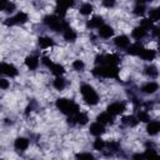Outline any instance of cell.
I'll use <instances>...</instances> for the list:
<instances>
[{"instance_id":"cell-38","label":"cell","mask_w":160,"mask_h":160,"mask_svg":"<svg viewBox=\"0 0 160 160\" xmlns=\"http://www.w3.org/2000/svg\"><path fill=\"white\" fill-rule=\"evenodd\" d=\"M41 62H42V64H44V65H45L48 69H50V68H51V65L54 64V62H52V61H51V60H50L48 56H42V59H41Z\"/></svg>"},{"instance_id":"cell-19","label":"cell","mask_w":160,"mask_h":160,"mask_svg":"<svg viewBox=\"0 0 160 160\" xmlns=\"http://www.w3.org/2000/svg\"><path fill=\"white\" fill-rule=\"evenodd\" d=\"M104 24V20L101 16H92L89 21H88V26L90 29H99L101 25Z\"/></svg>"},{"instance_id":"cell-46","label":"cell","mask_w":160,"mask_h":160,"mask_svg":"<svg viewBox=\"0 0 160 160\" xmlns=\"http://www.w3.org/2000/svg\"><path fill=\"white\" fill-rule=\"evenodd\" d=\"M0 160H4V159H0Z\"/></svg>"},{"instance_id":"cell-45","label":"cell","mask_w":160,"mask_h":160,"mask_svg":"<svg viewBox=\"0 0 160 160\" xmlns=\"http://www.w3.org/2000/svg\"><path fill=\"white\" fill-rule=\"evenodd\" d=\"M152 160H159V155H158V156H156V158H154V159H152Z\"/></svg>"},{"instance_id":"cell-27","label":"cell","mask_w":160,"mask_h":160,"mask_svg":"<svg viewBox=\"0 0 160 160\" xmlns=\"http://www.w3.org/2000/svg\"><path fill=\"white\" fill-rule=\"evenodd\" d=\"M92 146H94L95 150H99V151H100V150H104V149L106 148V142H105V140H102L101 138H98V139L94 140Z\"/></svg>"},{"instance_id":"cell-7","label":"cell","mask_w":160,"mask_h":160,"mask_svg":"<svg viewBox=\"0 0 160 160\" xmlns=\"http://www.w3.org/2000/svg\"><path fill=\"white\" fill-rule=\"evenodd\" d=\"M114 44L118 49H128V46L130 45V40L126 35H119L114 39Z\"/></svg>"},{"instance_id":"cell-25","label":"cell","mask_w":160,"mask_h":160,"mask_svg":"<svg viewBox=\"0 0 160 160\" xmlns=\"http://www.w3.org/2000/svg\"><path fill=\"white\" fill-rule=\"evenodd\" d=\"M50 70H51V72H52L54 75H56V78H58V76H61V75L65 72L64 66L60 65V64H52L51 68H50Z\"/></svg>"},{"instance_id":"cell-18","label":"cell","mask_w":160,"mask_h":160,"mask_svg":"<svg viewBox=\"0 0 160 160\" xmlns=\"http://www.w3.org/2000/svg\"><path fill=\"white\" fill-rule=\"evenodd\" d=\"M142 49H144V46L140 42H135V44H130L126 50H128V54H130V55H140Z\"/></svg>"},{"instance_id":"cell-33","label":"cell","mask_w":160,"mask_h":160,"mask_svg":"<svg viewBox=\"0 0 160 160\" xmlns=\"http://www.w3.org/2000/svg\"><path fill=\"white\" fill-rule=\"evenodd\" d=\"M142 155H144V159H145V160H152L154 158L158 156V152H156V150H154V149H148Z\"/></svg>"},{"instance_id":"cell-13","label":"cell","mask_w":160,"mask_h":160,"mask_svg":"<svg viewBox=\"0 0 160 160\" xmlns=\"http://www.w3.org/2000/svg\"><path fill=\"white\" fill-rule=\"evenodd\" d=\"M104 60H105V65L118 66V64L120 62V56L116 54H108V55H104Z\"/></svg>"},{"instance_id":"cell-14","label":"cell","mask_w":160,"mask_h":160,"mask_svg":"<svg viewBox=\"0 0 160 160\" xmlns=\"http://www.w3.org/2000/svg\"><path fill=\"white\" fill-rule=\"evenodd\" d=\"M62 36H64V39L66 40V41H69V42H74L75 40H76V32H75V30H72L70 26H66L64 30H62Z\"/></svg>"},{"instance_id":"cell-8","label":"cell","mask_w":160,"mask_h":160,"mask_svg":"<svg viewBox=\"0 0 160 160\" xmlns=\"http://www.w3.org/2000/svg\"><path fill=\"white\" fill-rule=\"evenodd\" d=\"M114 35V29L110 26V25H106V24H102L100 28H99V36H101L102 39H109Z\"/></svg>"},{"instance_id":"cell-30","label":"cell","mask_w":160,"mask_h":160,"mask_svg":"<svg viewBox=\"0 0 160 160\" xmlns=\"http://www.w3.org/2000/svg\"><path fill=\"white\" fill-rule=\"evenodd\" d=\"M76 160H96V159L90 152H79L76 154Z\"/></svg>"},{"instance_id":"cell-23","label":"cell","mask_w":160,"mask_h":160,"mask_svg":"<svg viewBox=\"0 0 160 160\" xmlns=\"http://www.w3.org/2000/svg\"><path fill=\"white\" fill-rule=\"evenodd\" d=\"M146 35V30H144L141 26H136L132 31H131V36L136 40H141L144 36Z\"/></svg>"},{"instance_id":"cell-6","label":"cell","mask_w":160,"mask_h":160,"mask_svg":"<svg viewBox=\"0 0 160 160\" xmlns=\"http://www.w3.org/2000/svg\"><path fill=\"white\" fill-rule=\"evenodd\" d=\"M125 111V104L124 102H120V101H116V102H112L108 106V112L111 114L112 116L115 115H120Z\"/></svg>"},{"instance_id":"cell-22","label":"cell","mask_w":160,"mask_h":160,"mask_svg":"<svg viewBox=\"0 0 160 160\" xmlns=\"http://www.w3.org/2000/svg\"><path fill=\"white\" fill-rule=\"evenodd\" d=\"M39 45L42 49H48V48H51L54 45V40L49 36H40L39 38Z\"/></svg>"},{"instance_id":"cell-36","label":"cell","mask_w":160,"mask_h":160,"mask_svg":"<svg viewBox=\"0 0 160 160\" xmlns=\"http://www.w3.org/2000/svg\"><path fill=\"white\" fill-rule=\"evenodd\" d=\"M134 12H135L136 15H142V14L145 12V5H144V4L138 2V4H136V6L134 8Z\"/></svg>"},{"instance_id":"cell-28","label":"cell","mask_w":160,"mask_h":160,"mask_svg":"<svg viewBox=\"0 0 160 160\" xmlns=\"http://www.w3.org/2000/svg\"><path fill=\"white\" fill-rule=\"evenodd\" d=\"M138 121H142V122H148L150 120V115L146 110H139L138 112Z\"/></svg>"},{"instance_id":"cell-39","label":"cell","mask_w":160,"mask_h":160,"mask_svg":"<svg viewBox=\"0 0 160 160\" xmlns=\"http://www.w3.org/2000/svg\"><path fill=\"white\" fill-rule=\"evenodd\" d=\"M9 86H10V82H9L8 79H0V89L6 90Z\"/></svg>"},{"instance_id":"cell-20","label":"cell","mask_w":160,"mask_h":160,"mask_svg":"<svg viewBox=\"0 0 160 160\" xmlns=\"http://www.w3.org/2000/svg\"><path fill=\"white\" fill-rule=\"evenodd\" d=\"M159 130H160V122L156 121V120L155 121H150L148 124V126H146V131L150 135H156L159 132Z\"/></svg>"},{"instance_id":"cell-12","label":"cell","mask_w":160,"mask_h":160,"mask_svg":"<svg viewBox=\"0 0 160 160\" xmlns=\"http://www.w3.org/2000/svg\"><path fill=\"white\" fill-rule=\"evenodd\" d=\"M29 145H30V141H29V139H26V138H22V136L18 138V139L15 140V142H14V146H15V149H16V150H20V151H24V150H26V149L29 148Z\"/></svg>"},{"instance_id":"cell-40","label":"cell","mask_w":160,"mask_h":160,"mask_svg":"<svg viewBox=\"0 0 160 160\" xmlns=\"http://www.w3.org/2000/svg\"><path fill=\"white\" fill-rule=\"evenodd\" d=\"M131 160H145V159H144V155H142V154L136 152V154H134V155L131 156Z\"/></svg>"},{"instance_id":"cell-11","label":"cell","mask_w":160,"mask_h":160,"mask_svg":"<svg viewBox=\"0 0 160 160\" xmlns=\"http://www.w3.org/2000/svg\"><path fill=\"white\" fill-rule=\"evenodd\" d=\"M2 74L6 76H10V78H14L18 75V69L12 64L2 62Z\"/></svg>"},{"instance_id":"cell-42","label":"cell","mask_w":160,"mask_h":160,"mask_svg":"<svg viewBox=\"0 0 160 160\" xmlns=\"http://www.w3.org/2000/svg\"><path fill=\"white\" fill-rule=\"evenodd\" d=\"M14 10H15V4H14V2H9V4H8V8H6L5 11H8V12H12Z\"/></svg>"},{"instance_id":"cell-35","label":"cell","mask_w":160,"mask_h":160,"mask_svg":"<svg viewBox=\"0 0 160 160\" xmlns=\"http://www.w3.org/2000/svg\"><path fill=\"white\" fill-rule=\"evenodd\" d=\"M160 18V10L159 9H151L149 12V19L151 21H158Z\"/></svg>"},{"instance_id":"cell-44","label":"cell","mask_w":160,"mask_h":160,"mask_svg":"<svg viewBox=\"0 0 160 160\" xmlns=\"http://www.w3.org/2000/svg\"><path fill=\"white\" fill-rule=\"evenodd\" d=\"M2 74V62H0V75Z\"/></svg>"},{"instance_id":"cell-32","label":"cell","mask_w":160,"mask_h":160,"mask_svg":"<svg viewBox=\"0 0 160 160\" xmlns=\"http://www.w3.org/2000/svg\"><path fill=\"white\" fill-rule=\"evenodd\" d=\"M71 66H72V69L76 70V71H82V70L85 69V64H84L82 60H74L72 64H71Z\"/></svg>"},{"instance_id":"cell-2","label":"cell","mask_w":160,"mask_h":160,"mask_svg":"<svg viewBox=\"0 0 160 160\" xmlns=\"http://www.w3.org/2000/svg\"><path fill=\"white\" fill-rule=\"evenodd\" d=\"M80 92L82 95L84 101L88 105H96L99 102V95L95 91V89L89 84H82L80 86Z\"/></svg>"},{"instance_id":"cell-43","label":"cell","mask_w":160,"mask_h":160,"mask_svg":"<svg viewBox=\"0 0 160 160\" xmlns=\"http://www.w3.org/2000/svg\"><path fill=\"white\" fill-rule=\"evenodd\" d=\"M114 4H115L114 1H104V2H102V5H105L106 8H111V6H114Z\"/></svg>"},{"instance_id":"cell-17","label":"cell","mask_w":160,"mask_h":160,"mask_svg":"<svg viewBox=\"0 0 160 160\" xmlns=\"http://www.w3.org/2000/svg\"><path fill=\"white\" fill-rule=\"evenodd\" d=\"M142 60H145V61H151V60H154L155 59V56H156V52H155V50H152V49H142V51H141V54L139 55Z\"/></svg>"},{"instance_id":"cell-37","label":"cell","mask_w":160,"mask_h":160,"mask_svg":"<svg viewBox=\"0 0 160 160\" xmlns=\"http://www.w3.org/2000/svg\"><path fill=\"white\" fill-rule=\"evenodd\" d=\"M58 5H59V6H62V8H65V9L68 10L69 8H71V6L74 5V1H59Z\"/></svg>"},{"instance_id":"cell-26","label":"cell","mask_w":160,"mask_h":160,"mask_svg":"<svg viewBox=\"0 0 160 160\" xmlns=\"http://www.w3.org/2000/svg\"><path fill=\"white\" fill-rule=\"evenodd\" d=\"M52 85H54V88H55L56 90H64L65 86H66V81H65L61 76H58V78L54 80Z\"/></svg>"},{"instance_id":"cell-31","label":"cell","mask_w":160,"mask_h":160,"mask_svg":"<svg viewBox=\"0 0 160 160\" xmlns=\"http://www.w3.org/2000/svg\"><path fill=\"white\" fill-rule=\"evenodd\" d=\"M145 72H146L148 76H150V78H152V79H155V78L158 76V69H156V66H154V65L148 66V68L145 69Z\"/></svg>"},{"instance_id":"cell-4","label":"cell","mask_w":160,"mask_h":160,"mask_svg":"<svg viewBox=\"0 0 160 160\" xmlns=\"http://www.w3.org/2000/svg\"><path fill=\"white\" fill-rule=\"evenodd\" d=\"M44 22H45V25L48 28H50L52 31H56V32L62 31L66 26H69L68 22H65L62 19H60L56 15H48V16H45L44 18Z\"/></svg>"},{"instance_id":"cell-1","label":"cell","mask_w":160,"mask_h":160,"mask_svg":"<svg viewBox=\"0 0 160 160\" xmlns=\"http://www.w3.org/2000/svg\"><path fill=\"white\" fill-rule=\"evenodd\" d=\"M56 108L62 114L69 115V116H72L76 112H79V105L75 101L69 100V99H65V98H60V99L56 100Z\"/></svg>"},{"instance_id":"cell-5","label":"cell","mask_w":160,"mask_h":160,"mask_svg":"<svg viewBox=\"0 0 160 160\" xmlns=\"http://www.w3.org/2000/svg\"><path fill=\"white\" fill-rule=\"evenodd\" d=\"M28 21V14L24 11H19L18 14H15L11 18H8L5 20V25L8 26H14V25H21L25 24Z\"/></svg>"},{"instance_id":"cell-15","label":"cell","mask_w":160,"mask_h":160,"mask_svg":"<svg viewBox=\"0 0 160 160\" xmlns=\"http://www.w3.org/2000/svg\"><path fill=\"white\" fill-rule=\"evenodd\" d=\"M39 64H40L39 58L35 56V55H30V56H28V58L25 59V65H26L28 69H30V70H35V69H38Z\"/></svg>"},{"instance_id":"cell-24","label":"cell","mask_w":160,"mask_h":160,"mask_svg":"<svg viewBox=\"0 0 160 160\" xmlns=\"http://www.w3.org/2000/svg\"><path fill=\"white\" fill-rule=\"evenodd\" d=\"M92 10H94V8H92V5L90 4V2H84V4H81V6H80V9H79V11H80V14L81 15H90L91 12H92Z\"/></svg>"},{"instance_id":"cell-16","label":"cell","mask_w":160,"mask_h":160,"mask_svg":"<svg viewBox=\"0 0 160 160\" xmlns=\"http://www.w3.org/2000/svg\"><path fill=\"white\" fill-rule=\"evenodd\" d=\"M158 89H159V85L155 81H149V82H146L141 86V91L145 92V94H154Z\"/></svg>"},{"instance_id":"cell-34","label":"cell","mask_w":160,"mask_h":160,"mask_svg":"<svg viewBox=\"0 0 160 160\" xmlns=\"http://www.w3.org/2000/svg\"><path fill=\"white\" fill-rule=\"evenodd\" d=\"M140 26L144 29V30H151L152 28H154V25H152V21L150 20V19H142L141 20V22H140Z\"/></svg>"},{"instance_id":"cell-29","label":"cell","mask_w":160,"mask_h":160,"mask_svg":"<svg viewBox=\"0 0 160 160\" xmlns=\"http://www.w3.org/2000/svg\"><path fill=\"white\" fill-rule=\"evenodd\" d=\"M122 122H124L125 125H129V126H135L139 121H138V119H136L135 116L130 115V116H125V118H122Z\"/></svg>"},{"instance_id":"cell-9","label":"cell","mask_w":160,"mask_h":160,"mask_svg":"<svg viewBox=\"0 0 160 160\" xmlns=\"http://www.w3.org/2000/svg\"><path fill=\"white\" fill-rule=\"evenodd\" d=\"M96 120H98V122H100L101 125L105 126V125H109V124H112L114 122V116L106 111V112L99 114L98 118H96Z\"/></svg>"},{"instance_id":"cell-3","label":"cell","mask_w":160,"mask_h":160,"mask_svg":"<svg viewBox=\"0 0 160 160\" xmlns=\"http://www.w3.org/2000/svg\"><path fill=\"white\" fill-rule=\"evenodd\" d=\"M92 75H95L98 78H111V79H116L119 76V68L118 66H109V65L96 66L92 70Z\"/></svg>"},{"instance_id":"cell-21","label":"cell","mask_w":160,"mask_h":160,"mask_svg":"<svg viewBox=\"0 0 160 160\" xmlns=\"http://www.w3.org/2000/svg\"><path fill=\"white\" fill-rule=\"evenodd\" d=\"M72 116H74V121H75L76 124H80V125H85V124H88V121H89L88 115H86L85 112H81V111L76 112V114L72 115Z\"/></svg>"},{"instance_id":"cell-10","label":"cell","mask_w":160,"mask_h":160,"mask_svg":"<svg viewBox=\"0 0 160 160\" xmlns=\"http://www.w3.org/2000/svg\"><path fill=\"white\" fill-rule=\"evenodd\" d=\"M89 130H90V134L91 135H94V136H101L105 132V126L96 121V122H92L90 125V129Z\"/></svg>"},{"instance_id":"cell-41","label":"cell","mask_w":160,"mask_h":160,"mask_svg":"<svg viewBox=\"0 0 160 160\" xmlns=\"http://www.w3.org/2000/svg\"><path fill=\"white\" fill-rule=\"evenodd\" d=\"M8 4H9V1L0 0V11H5V10H6V8H8Z\"/></svg>"}]
</instances>
